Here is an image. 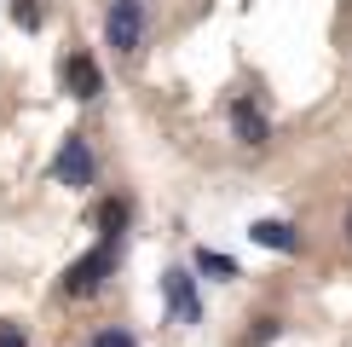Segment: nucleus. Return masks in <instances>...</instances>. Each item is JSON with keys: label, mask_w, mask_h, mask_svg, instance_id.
<instances>
[{"label": "nucleus", "mask_w": 352, "mask_h": 347, "mask_svg": "<svg viewBox=\"0 0 352 347\" xmlns=\"http://www.w3.org/2000/svg\"><path fill=\"white\" fill-rule=\"evenodd\" d=\"M64 93L69 98H98V93H104V76H98V64L87 52H69L64 58Z\"/></svg>", "instance_id": "20e7f679"}, {"label": "nucleus", "mask_w": 352, "mask_h": 347, "mask_svg": "<svg viewBox=\"0 0 352 347\" xmlns=\"http://www.w3.org/2000/svg\"><path fill=\"white\" fill-rule=\"evenodd\" d=\"M98 226H104V238H122V226H127V202H122V197L98 202Z\"/></svg>", "instance_id": "1a4fd4ad"}, {"label": "nucleus", "mask_w": 352, "mask_h": 347, "mask_svg": "<svg viewBox=\"0 0 352 347\" xmlns=\"http://www.w3.org/2000/svg\"><path fill=\"white\" fill-rule=\"evenodd\" d=\"M231 134H237V145H266L272 139V122L248 105V98H237V105H231Z\"/></svg>", "instance_id": "423d86ee"}, {"label": "nucleus", "mask_w": 352, "mask_h": 347, "mask_svg": "<svg viewBox=\"0 0 352 347\" xmlns=\"http://www.w3.org/2000/svg\"><path fill=\"white\" fill-rule=\"evenodd\" d=\"M93 347H139V341L127 336V330H98V336H93Z\"/></svg>", "instance_id": "f8f14e48"}, {"label": "nucleus", "mask_w": 352, "mask_h": 347, "mask_svg": "<svg viewBox=\"0 0 352 347\" xmlns=\"http://www.w3.org/2000/svg\"><path fill=\"white\" fill-rule=\"evenodd\" d=\"M162 289H168V307H173L179 324H197V318H202V307H197V278H190V272H162Z\"/></svg>", "instance_id": "39448f33"}, {"label": "nucleus", "mask_w": 352, "mask_h": 347, "mask_svg": "<svg viewBox=\"0 0 352 347\" xmlns=\"http://www.w3.org/2000/svg\"><path fill=\"white\" fill-rule=\"evenodd\" d=\"M116 272V238H104L98 249H87L81 260H69V272H64V295H98L104 289V278Z\"/></svg>", "instance_id": "f257e3e1"}, {"label": "nucleus", "mask_w": 352, "mask_h": 347, "mask_svg": "<svg viewBox=\"0 0 352 347\" xmlns=\"http://www.w3.org/2000/svg\"><path fill=\"white\" fill-rule=\"evenodd\" d=\"M12 23L18 29H41V6L35 0H12Z\"/></svg>", "instance_id": "9b49d317"}, {"label": "nucleus", "mask_w": 352, "mask_h": 347, "mask_svg": "<svg viewBox=\"0 0 352 347\" xmlns=\"http://www.w3.org/2000/svg\"><path fill=\"white\" fill-rule=\"evenodd\" d=\"M0 347H29L23 341V324H0Z\"/></svg>", "instance_id": "ddd939ff"}, {"label": "nucleus", "mask_w": 352, "mask_h": 347, "mask_svg": "<svg viewBox=\"0 0 352 347\" xmlns=\"http://www.w3.org/2000/svg\"><path fill=\"white\" fill-rule=\"evenodd\" d=\"M52 180H58V185H69V191H81V185H93V145H87L81 134H69L64 145H58Z\"/></svg>", "instance_id": "7ed1b4c3"}, {"label": "nucleus", "mask_w": 352, "mask_h": 347, "mask_svg": "<svg viewBox=\"0 0 352 347\" xmlns=\"http://www.w3.org/2000/svg\"><path fill=\"white\" fill-rule=\"evenodd\" d=\"M197 272H208V278H237V260L202 243V249H197Z\"/></svg>", "instance_id": "6e6552de"}, {"label": "nucleus", "mask_w": 352, "mask_h": 347, "mask_svg": "<svg viewBox=\"0 0 352 347\" xmlns=\"http://www.w3.org/2000/svg\"><path fill=\"white\" fill-rule=\"evenodd\" d=\"M346 238H352V209H346Z\"/></svg>", "instance_id": "4468645a"}, {"label": "nucleus", "mask_w": 352, "mask_h": 347, "mask_svg": "<svg viewBox=\"0 0 352 347\" xmlns=\"http://www.w3.org/2000/svg\"><path fill=\"white\" fill-rule=\"evenodd\" d=\"M248 238H254L260 249H277V255H295L300 249V231L289 226V220H254V226H248Z\"/></svg>", "instance_id": "0eeeda50"}, {"label": "nucleus", "mask_w": 352, "mask_h": 347, "mask_svg": "<svg viewBox=\"0 0 352 347\" xmlns=\"http://www.w3.org/2000/svg\"><path fill=\"white\" fill-rule=\"evenodd\" d=\"M104 41L122 58H139L144 47V0H110V12H104Z\"/></svg>", "instance_id": "f03ea898"}, {"label": "nucleus", "mask_w": 352, "mask_h": 347, "mask_svg": "<svg viewBox=\"0 0 352 347\" xmlns=\"http://www.w3.org/2000/svg\"><path fill=\"white\" fill-rule=\"evenodd\" d=\"M277 330H283V318H254V324H248V336H243V347H266Z\"/></svg>", "instance_id": "9d476101"}]
</instances>
